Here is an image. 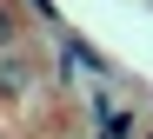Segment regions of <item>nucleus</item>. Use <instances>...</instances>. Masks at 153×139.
I'll use <instances>...</instances> for the list:
<instances>
[{
	"instance_id": "2",
	"label": "nucleus",
	"mask_w": 153,
	"mask_h": 139,
	"mask_svg": "<svg viewBox=\"0 0 153 139\" xmlns=\"http://www.w3.org/2000/svg\"><path fill=\"white\" fill-rule=\"evenodd\" d=\"M13 40H20V7L0 0V53H13Z\"/></svg>"
},
{
	"instance_id": "1",
	"label": "nucleus",
	"mask_w": 153,
	"mask_h": 139,
	"mask_svg": "<svg viewBox=\"0 0 153 139\" xmlns=\"http://www.w3.org/2000/svg\"><path fill=\"white\" fill-rule=\"evenodd\" d=\"M27 86H33V66H27V60H13V53H0V93L20 99Z\"/></svg>"
}]
</instances>
